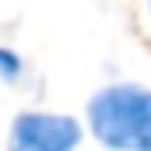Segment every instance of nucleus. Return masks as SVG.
<instances>
[{
    "instance_id": "nucleus-1",
    "label": "nucleus",
    "mask_w": 151,
    "mask_h": 151,
    "mask_svg": "<svg viewBox=\"0 0 151 151\" xmlns=\"http://www.w3.org/2000/svg\"><path fill=\"white\" fill-rule=\"evenodd\" d=\"M89 131L110 151H151V89L137 83L100 89L89 100Z\"/></svg>"
},
{
    "instance_id": "nucleus-2",
    "label": "nucleus",
    "mask_w": 151,
    "mask_h": 151,
    "mask_svg": "<svg viewBox=\"0 0 151 151\" xmlns=\"http://www.w3.org/2000/svg\"><path fill=\"white\" fill-rule=\"evenodd\" d=\"M83 127L65 113H21L14 117L7 151H76Z\"/></svg>"
},
{
    "instance_id": "nucleus-3",
    "label": "nucleus",
    "mask_w": 151,
    "mask_h": 151,
    "mask_svg": "<svg viewBox=\"0 0 151 151\" xmlns=\"http://www.w3.org/2000/svg\"><path fill=\"white\" fill-rule=\"evenodd\" d=\"M21 72H24L21 55L10 52L7 45H0V79H4V83H14V79H21Z\"/></svg>"
},
{
    "instance_id": "nucleus-4",
    "label": "nucleus",
    "mask_w": 151,
    "mask_h": 151,
    "mask_svg": "<svg viewBox=\"0 0 151 151\" xmlns=\"http://www.w3.org/2000/svg\"><path fill=\"white\" fill-rule=\"evenodd\" d=\"M148 14H151V0H148Z\"/></svg>"
}]
</instances>
